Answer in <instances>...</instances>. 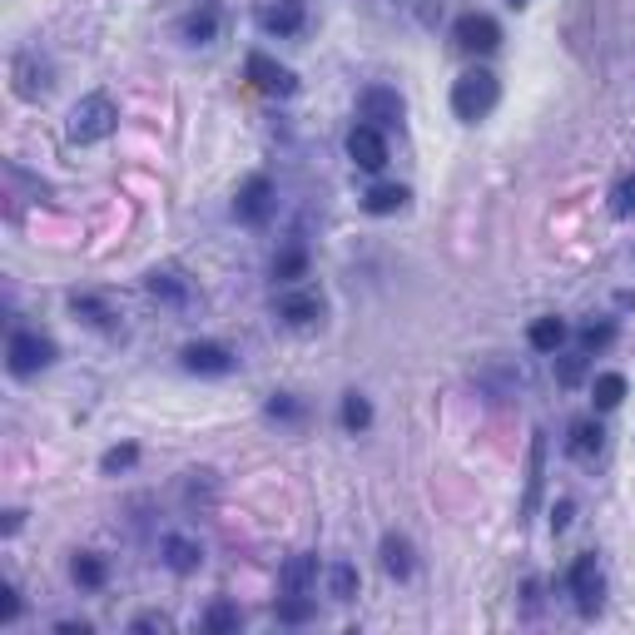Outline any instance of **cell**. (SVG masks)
Instances as JSON below:
<instances>
[{
	"label": "cell",
	"mask_w": 635,
	"mask_h": 635,
	"mask_svg": "<svg viewBox=\"0 0 635 635\" xmlns=\"http://www.w3.org/2000/svg\"><path fill=\"white\" fill-rule=\"evenodd\" d=\"M497 100H502V80L492 75V70H467V75H457V85H452V115L462 120V125H477V120H487L492 110H497Z\"/></svg>",
	"instance_id": "1"
},
{
	"label": "cell",
	"mask_w": 635,
	"mask_h": 635,
	"mask_svg": "<svg viewBox=\"0 0 635 635\" xmlns=\"http://www.w3.org/2000/svg\"><path fill=\"white\" fill-rule=\"evenodd\" d=\"M120 129V110H115V100L110 95H85L75 110H70V144H100V139H110Z\"/></svg>",
	"instance_id": "2"
},
{
	"label": "cell",
	"mask_w": 635,
	"mask_h": 635,
	"mask_svg": "<svg viewBox=\"0 0 635 635\" xmlns=\"http://www.w3.org/2000/svg\"><path fill=\"white\" fill-rule=\"evenodd\" d=\"M55 363V343L45 338V333H35V328H15L10 333V343H5V368H10V378H35V373H45Z\"/></svg>",
	"instance_id": "3"
},
{
	"label": "cell",
	"mask_w": 635,
	"mask_h": 635,
	"mask_svg": "<svg viewBox=\"0 0 635 635\" xmlns=\"http://www.w3.org/2000/svg\"><path fill=\"white\" fill-rule=\"evenodd\" d=\"M566 581H571L576 611H581V616H596L601 601H606V576H601V566H596V551H581V556L571 561Z\"/></svg>",
	"instance_id": "4"
},
{
	"label": "cell",
	"mask_w": 635,
	"mask_h": 635,
	"mask_svg": "<svg viewBox=\"0 0 635 635\" xmlns=\"http://www.w3.org/2000/svg\"><path fill=\"white\" fill-rule=\"evenodd\" d=\"M452 40H457V50H467V55H492V50L502 45V25H497L492 15L472 10V15H457Z\"/></svg>",
	"instance_id": "5"
},
{
	"label": "cell",
	"mask_w": 635,
	"mask_h": 635,
	"mask_svg": "<svg viewBox=\"0 0 635 635\" xmlns=\"http://www.w3.org/2000/svg\"><path fill=\"white\" fill-rule=\"evenodd\" d=\"M244 70H249V80H254L263 95H278V100L298 95V75H293L288 65H278L273 55H263V50H254V55L244 60Z\"/></svg>",
	"instance_id": "6"
},
{
	"label": "cell",
	"mask_w": 635,
	"mask_h": 635,
	"mask_svg": "<svg viewBox=\"0 0 635 635\" xmlns=\"http://www.w3.org/2000/svg\"><path fill=\"white\" fill-rule=\"evenodd\" d=\"M10 85L20 100H40L50 90V60H40V50H20L10 60Z\"/></svg>",
	"instance_id": "7"
},
{
	"label": "cell",
	"mask_w": 635,
	"mask_h": 635,
	"mask_svg": "<svg viewBox=\"0 0 635 635\" xmlns=\"http://www.w3.org/2000/svg\"><path fill=\"white\" fill-rule=\"evenodd\" d=\"M358 115H363L368 125L392 129V125H402L407 105H402V95H397V90H387V85H368V90L358 95Z\"/></svg>",
	"instance_id": "8"
},
{
	"label": "cell",
	"mask_w": 635,
	"mask_h": 635,
	"mask_svg": "<svg viewBox=\"0 0 635 635\" xmlns=\"http://www.w3.org/2000/svg\"><path fill=\"white\" fill-rule=\"evenodd\" d=\"M179 363H184V373H199V378H224V373H234V353H229L224 343H184Z\"/></svg>",
	"instance_id": "9"
},
{
	"label": "cell",
	"mask_w": 635,
	"mask_h": 635,
	"mask_svg": "<svg viewBox=\"0 0 635 635\" xmlns=\"http://www.w3.org/2000/svg\"><path fill=\"white\" fill-rule=\"evenodd\" d=\"M234 214L244 219V224H268V214H273V179L268 174H254V179H244V189H239V199H234Z\"/></svg>",
	"instance_id": "10"
},
{
	"label": "cell",
	"mask_w": 635,
	"mask_h": 635,
	"mask_svg": "<svg viewBox=\"0 0 635 635\" xmlns=\"http://www.w3.org/2000/svg\"><path fill=\"white\" fill-rule=\"evenodd\" d=\"M348 159H353L358 169L378 174L382 164H387V139H382V129L378 125H353L348 129Z\"/></svg>",
	"instance_id": "11"
},
{
	"label": "cell",
	"mask_w": 635,
	"mask_h": 635,
	"mask_svg": "<svg viewBox=\"0 0 635 635\" xmlns=\"http://www.w3.org/2000/svg\"><path fill=\"white\" fill-rule=\"evenodd\" d=\"M258 30L278 35V40L298 35L303 30V0H268V5H258Z\"/></svg>",
	"instance_id": "12"
},
{
	"label": "cell",
	"mask_w": 635,
	"mask_h": 635,
	"mask_svg": "<svg viewBox=\"0 0 635 635\" xmlns=\"http://www.w3.org/2000/svg\"><path fill=\"white\" fill-rule=\"evenodd\" d=\"M278 318H283L288 328H313V323L323 318V293H308V288L283 293V298H278Z\"/></svg>",
	"instance_id": "13"
},
{
	"label": "cell",
	"mask_w": 635,
	"mask_h": 635,
	"mask_svg": "<svg viewBox=\"0 0 635 635\" xmlns=\"http://www.w3.org/2000/svg\"><path fill=\"white\" fill-rule=\"evenodd\" d=\"M159 556H164V566H169L174 576H194V571L204 566V546H199L194 536H164V541H159Z\"/></svg>",
	"instance_id": "14"
},
{
	"label": "cell",
	"mask_w": 635,
	"mask_h": 635,
	"mask_svg": "<svg viewBox=\"0 0 635 635\" xmlns=\"http://www.w3.org/2000/svg\"><path fill=\"white\" fill-rule=\"evenodd\" d=\"M601 447H606V427H601L596 417H581V422H571V437H566V457H576V462H591Z\"/></svg>",
	"instance_id": "15"
},
{
	"label": "cell",
	"mask_w": 635,
	"mask_h": 635,
	"mask_svg": "<svg viewBox=\"0 0 635 635\" xmlns=\"http://www.w3.org/2000/svg\"><path fill=\"white\" fill-rule=\"evenodd\" d=\"M541 477H546V432H531V462H526V497H521V516H531L541 502Z\"/></svg>",
	"instance_id": "16"
},
{
	"label": "cell",
	"mask_w": 635,
	"mask_h": 635,
	"mask_svg": "<svg viewBox=\"0 0 635 635\" xmlns=\"http://www.w3.org/2000/svg\"><path fill=\"white\" fill-rule=\"evenodd\" d=\"M179 40L184 45H214L219 40V10L214 5H199L179 20Z\"/></svg>",
	"instance_id": "17"
},
{
	"label": "cell",
	"mask_w": 635,
	"mask_h": 635,
	"mask_svg": "<svg viewBox=\"0 0 635 635\" xmlns=\"http://www.w3.org/2000/svg\"><path fill=\"white\" fill-rule=\"evenodd\" d=\"M378 556H382V571H387L392 581H407V576H412V541H407V536L387 531L382 546H378Z\"/></svg>",
	"instance_id": "18"
},
{
	"label": "cell",
	"mask_w": 635,
	"mask_h": 635,
	"mask_svg": "<svg viewBox=\"0 0 635 635\" xmlns=\"http://www.w3.org/2000/svg\"><path fill=\"white\" fill-rule=\"evenodd\" d=\"M313 581H318V556L313 551H298V556H288L278 566V586L283 591H308Z\"/></svg>",
	"instance_id": "19"
},
{
	"label": "cell",
	"mask_w": 635,
	"mask_h": 635,
	"mask_svg": "<svg viewBox=\"0 0 635 635\" xmlns=\"http://www.w3.org/2000/svg\"><path fill=\"white\" fill-rule=\"evenodd\" d=\"M407 189L402 184H373L368 194H363V209L373 214V219H387V214H397V209H407Z\"/></svg>",
	"instance_id": "20"
},
{
	"label": "cell",
	"mask_w": 635,
	"mask_h": 635,
	"mask_svg": "<svg viewBox=\"0 0 635 635\" xmlns=\"http://www.w3.org/2000/svg\"><path fill=\"white\" fill-rule=\"evenodd\" d=\"M144 288H149L154 298H169V303H189V283H184V273H179V268H149Z\"/></svg>",
	"instance_id": "21"
},
{
	"label": "cell",
	"mask_w": 635,
	"mask_h": 635,
	"mask_svg": "<svg viewBox=\"0 0 635 635\" xmlns=\"http://www.w3.org/2000/svg\"><path fill=\"white\" fill-rule=\"evenodd\" d=\"M70 576H75V586H85V591H100V586L110 581V566H105V556H95V551H80V556L70 561Z\"/></svg>",
	"instance_id": "22"
},
{
	"label": "cell",
	"mask_w": 635,
	"mask_h": 635,
	"mask_svg": "<svg viewBox=\"0 0 635 635\" xmlns=\"http://www.w3.org/2000/svg\"><path fill=\"white\" fill-rule=\"evenodd\" d=\"M298 278H308V249H303V244H288L283 254L273 258V283L293 288Z\"/></svg>",
	"instance_id": "23"
},
{
	"label": "cell",
	"mask_w": 635,
	"mask_h": 635,
	"mask_svg": "<svg viewBox=\"0 0 635 635\" xmlns=\"http://www.w3.org/2000/svg\"><path fill=\"white\" fill-rule=\"evenodd\" d=\"M626 392H631V382L621 378V373H596V382H591V402H596V412L621 407V402H626Z\"/></svg>",
	"instance_id": "24"
},
{
	"label": "cell",
	"mask_w": 635,
	"mask_h": 635,
	"mask_svg": "<svg viewBox=\"0 0 635 635\" xmlns=\"http://www.w3.org/2000/svg\"><path fill=\"white\" fill-rule=\"evenodd\" d=\"M273 616H278L283 626H303V621H313V616H318V606L308 601V591H283V596H278V606H273Z\"/></svg>",
	"instance_id": "25"
},
{
	"label": "cell",
	"mask_w": 635,
	"mask_h": 635,
	"mask_svg": "<svg viewBox=\"0 0 635 635\" xmlns=\"http://www.w3.org/2000/svg\"><path fill=\"white\" fill-rule=\"evenodd\" d=\"M526 343H531L536 353H556V348L566 343V323H561V318H536V323L526 328Z\"/></svg>",
	"instance_id": "26"
},
{
	"label": "cell",
	"mask_w": 635,
	"mask_h": 635,
	"mask_svg": "<svg viewBox=\"0 0 635 635\" xmlns=\"http://www.w3.org/2000/svg\"><path fill=\"white\" fill-rule=\"evenodd\" d=\"M338 417H343V427H348V432H368V427H373V402H368L363 392H348Z\"/></svg>",
	"instance_id": "27"
},
{
	"label": "cell",
	"mask_w": 635,
	"mask_h": 635,
	"mask_svg": "<svg viewBox=\"0 0 635 635\" xmlns=\"http://www.w3.org/2000/svg\"><path fill=\"white\" fill-rule=\"evenodd\" d=\"M70 308H75V318H85L90 328H115V313H110L100 298H90V293H75Z\"/></svg>",
	"instance_id": "28"
},
{
	"label": "cell",
	"mask_w": 635,
	"mask_h": 635,
	"mask_svg": "<svg viewBox=\"0 0 635 635\" xmlns=\"http://www.w3.org/2000/svg\"><path fill=\"white\" fill-rule=\"evenodd\" d=\"M328 591H333V601H353V596H358V566L338 561V566L328 571Z\"/></svg>",
	"instance_id": "29"
},
{
	"label": "cell",
	"mask_w": 635,
	"mask_h": 635,
	"mask_svg": "<svg viewBox=\"0 0 635 635\" xmlns=\"http://www.w3.org/2000/svg\"><path fill=\"white\" fill-rule=\"evenodd\" d=\"M239 626H244V616H239V606H229V601H214L209 616H204V631H214V635L239 631Z\"/></svg>",
	"instance_id": "30"
},
{
	"label": "cell",
	"mask_w": 635,
	"mask_h": 635,
	"mask_svg": "<svg viewBox=\"0 0 635 635\" xmlns=\"http://www.w3.org/2000/svg\"><path fill=\"white\" fill-rule=\"evenodd\" d=\"M134 462H139V447L125 442V447H110V452L100 457V472H105V477H120V472H129Z\"/></svg>",
	"instance_id": "31"
},
{
	"label": "cell",
	"mask_w": 635,
	"mask_h": 635,
	"mask_svg": "<svg viewBox=\"0 0 635 635\" xmlns=\"http://www.w3.org/2000/svg\"><path fill=\"white\" fill-rule=\"evenodd\" d=\"M616 343V323H586L581 328V353H596V348H611Z\"/></svg>",
	"instance_id": "32"
},
{
	"label": "cell",
	"mask_w": 635,
	"mask_h": 635,
	"mask_svg": "<svg viewBox=\"0 0 635 635\" xmlns=\"http://www.w3.org/2000/svg\"><path fill=\"white\" fill-rule=\"evenodd\" d=\"M611 214H621V219L635 214V174H626V179L611 189Z\"/></svg>",
	"instance_id": "33"
},
{
	"label": "cell",
	"mask_w": 635,
	"mask_h": 635,
	"mask_svg": "<svg viewBox=\"0 0 635 635\" xmlns=\"http://www.w3.org/2000/svg\"><path fill=\"white\" fill-rule=\"evenodd\" d=\"M268 417L298 422V417H303V402H293V392H273V397H268Z\"/></svg>",
	"instance_id": "34"
},
{
	"label": "cell",
	"mask_w": 635,
	"mask_h": 635,
	"mask_svg": "<svg viewBox=\"0 0 635 635\" xmlns=\"http://www.w3.org/2000/svg\"><path fill=\"white\" fill-rule=\"evenodd\" d=\"M581 378H586V353H576V358H561V368H556V382H561V387H576Z\"/></svg>",
	"instance_id": "35"
},
{
	"label": "cell",
	"mask_w": 635,
	"mask_h": 635,
	"mask_svg": "<svg viewBox=\"0 0 635 635\" xmlns=\"http://www.w3.org/2000/svg\"><path fill=\"white\" fill-rule=\"evenodd\" d=\"M15 616H20V596H15V586H5L0 591V626H10Z\"/></svg>",
	"instance_id": "36"
},
{
	"label": "cell",
	"mask_w": 635,
	"mask_h": 635,
	"mask_svg": "<svg viewBox=\"0 0 635 635\" xmlns=\"http://www.w3.org/2000/svg\"><path fill=\"white\" fill-rule=\"evenodd\" d=\"M571 511H576V502H571V497H561V502L551 507V531H556V536L571 526Z\"/></svg>",
	"instance_id": "37"
},
{
	"label": "cell",
	"mask_w": 635,
	"mask_h": 635,
	"mask_svg": "<svg viewBox=\"0 0 635 635\" xmlns=\"http://www.w3.org/2000/svg\"><path fill=\"white\" fill-rule=\"evenodd\" d=\"M129 631H169V616H139Z\"/></svg>",
	"instance_id": "38"
},
{
	"label": "cell",
	"mask_w": 635,
	"mask_h": 635,
	"mask_svg": "<svg viewBox=\"0 0 635 635\" xmlns=\"http://www.w3.org/2000/svg\"><path fill=\"white\" fill-rule=\"evenodd\" d=\"M55 631L60 635H90V621H60Z\"/></svg>",
	"instance_id": "39"
},
{
	"label": "cell",
	"mask_w": 635,
	"mask_h": 635,
	"mask_svg": "<svg viewBox=\"0 0 635 635\" xmlns=\"http://www.w3.org/2000/svg\"><path fill=\"white\" fill-rule=\"evenodd\" d=\"M20 516H25V511H5V536H15V531H20Z\"/></svg>",
	"instance_id": "40"
},
{
	"label": "cell",
	"mask_w": 635,
	"mask_h": 635,
	"mask_svg": "<svg viewBox=\"0 0 635 635\" xmlns=\"http://www.w3.org/2000/svg\"><path fill=\"white\" fill-rule=\"evenodd\" d=\"M507 5H526V0H507Z\"/></svg>",
	"instance_id": "41"
}]
</instances>
